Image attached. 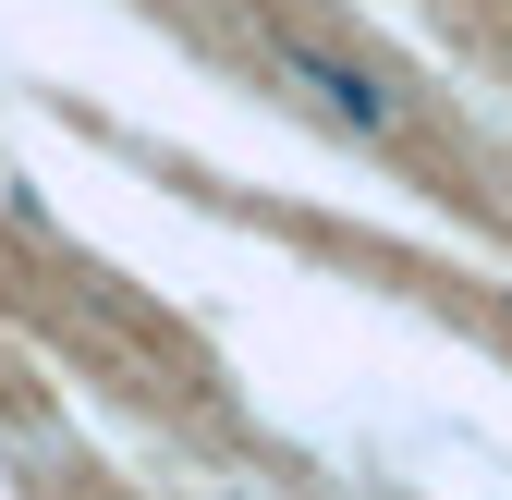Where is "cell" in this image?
I'll return each mask as SVG.
<instances>
[{
  "label": "cell",
  "mask_w": 512,
  "mask_h": 500,
  "mask_svg": "<svg viewBox=\"0 0 512 500\" xmlns=\"http://www.w3.org/2000/svg\"><path fill=\"white\" fill-rule=\"evenodd\" d=\"M269 61H281V86L330 122V135H354V147H403V86H391V74H366V61L317 49V37H281Z\"/></svg>",
  "instance_id": "cell-1"
}]
</instances>
